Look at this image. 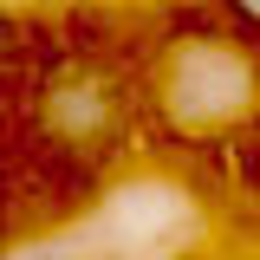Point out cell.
<instances>
[{
	"mask_svg": "<svg viewBox=\"0 0 260 260\" xmlns=\"http://www.w3.org/2000/svg\"><path fill=\"white\" fill-rule=\"evenodd\" d=\"M143 124L176 143H221L260 117V46L228 32L215 13L169 26L137 59Z\"/></svg>",
	"mask_w": 260,
	"mask_h": 260,
	"instance_id": "cell-1",
	"label": "cell"
},
{
	"mask_svg": "<svg viewBox=\"0 0 260 260\" xmlns=\"http://www.w3.org/2000/svg\"><path fill=\"white\" fill-rule=\"evenodd\" d=\"M20 117L26 137L59 169H104L143 124L137 59H117L104 46H59L20 78Z\"/></svg>",
	"mask_w": 260,
	"mask_h": 260,
	"instance_id": "cell-2",
	"label": "cell"
},
{
	"mask_svg": "<svg viewBox=\"0 0 260 260\" xmlns=\"http://www.w3.org/2000/svg\"><path fill=\"white\" fill-rule=\"evenodd\" d=\"M208 7H215V20L228 32H241V39L260 46V0H208Z\"/></svg>",
	"mask_w": 260,
	"mask_h": 260,
	"instance_id": "cell-3",
	"label": "cell"
},
{
	"mask_svg": "<svg viewBox=\"0 0 260 260\" xmlns=\"http://www.w3.org/2000/svg\"><path fill=\"white\" fill-rule=\"evenodd\" d=\"M20 260H78V247H65V241H39V247H26Z\"/></svg>",
	"mask_w": 260,
	"mask_h": 260,
	"instance_id": "cell-4",
	"label": "cell"
},
{
	"mask_svg": "<svg viewBox=\"0 0 260 260\" xmlns=\"http://www.w3.org/2000/svg\"><path fill=\"white\" fill-rule=\"evenodd\" d=\"M7 228H13V176L0 169V247H7Z\"/></svg>",
	"mask_w": 260,
	"mask_h": 260,
	"instance_id": "cell-5",
	"label": "cell"
}]
</instances>
